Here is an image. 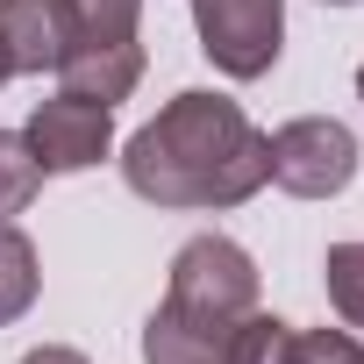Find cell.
<instances>
[{"instance_id":"1","label":"cell","mask_w":364,"mask_h":364,"mask_svg":"<svg viewBox=\"0 0 364 364\" xmlns=\"http://www.w3.org/2000/svg\"><path fill=\"white\" fill-rule=\"evenodd\" d=\"M122 178L150 208L229 215L272 186V143L229 93H171L157 122L122 143Z\"/></svg>"},{"instance_id":"2","label":"cell","mask_w":364,"mask_h":364,"mask_svg":"<svg viewBox=\"0 0 364 364\" xmlns=\"http://www.w3.org/2000/svg\"><path fill=\"white\" fill-rule=\"evenodd\" d=\"M164 300L200 314V321H243L257 307V257L236 236H193V243H178V257H171Z\"/></svg>"},{"instance_id":"3","label":"cell","mask_w":364,"mask_h":364,"mask_svg":"<svg viewBox=\"0 0 364 364\" xmlns=\"http://www.w3.org/2000/svg\"><path fill=\"white\" fill-rule=\"evenodd\" d=\"M193 36L222 79L250 86L286 50V0H193Z\"/></svg>"},{"instance_id":"4","label":"cell","mask_w":364,"mask_h":364,"mask_svg":"<svg viewBox=\"0 0 364 364\" xmlns=\"http://www.w3.org/2000/svg\"><path fill=\"white\" fill-rule=\"evenodd\" d=\"M264 143H272V186L293 200H336L357 178V136L336 114H300Z\"/></svg>"},{"instance_id":"5","label":"cell","mask_w":364,"mask_h":364,"mask_svg":"<svg viewBox=\"0 0 364 364\" xmlns=\"http://www.w3.org/2000/svg\"><path fill=\"white\" fill-rule=\"evenodd\" d=\"M22 136H29L43 178H50V171H93V164L114 150V107H93V100L58 93V100H36V114H29Z\"/></svg>"},{"instance_id":"6","label":"cell","mask_w":364,"mask_h":364,"mask_svg":"<svg viewBox=\"0 0 364 364\" xmlns=\"http://www.w3.org/2000/svg\"><path fill=\"white\" fill-rule=\"evenodd\" d=\"M136 79H143V43H136V36H114V43L79 36V43L58 58V93L93 100V107L129 100V93H136Z\"/></svg>"},{"instance_id":"7","label":"cell","mask_w":364,"mask_h":364,"mask_svg":"<svg viewBox=\"0 0 364 364\" xmlns=\"http://www.w3.org/2000/svg\"><path fill=\"white\" fill-rule=\"evenodd\" d=\"M72 8L65 0H0V43H8L15 72H58V58L72 50Z\"/></svg>"},{"instance_id":"8","label":"cell","mask_w":364,"mask_h":364,"mask_svg":"<svg viewBox=\"0 0 364 364\" xmlns=\"http://www.w3.org/2000/svg\"><path fill=\"white\" fill-rule=\"evenodd\" d=\"M229 328H236V321H200V314H186V307L164 300V307L143 321V364H222Z\"/></svg>"},{"instance_id":"9","label":"cell","mask_w":364,"mask_h":364,"mask_svg":"<svg viewBox=\"0 0 364 364\" xmlns=\"http://www.w3.org/2000/svg\"><path fill=\"white\" fill-rule=\"evenodd\" d=\"M36 286H43V272H36V243H29L15 222H0V328L22 321V314L36 307Z\"/></svg>"},{"instance_id":"10","label":"cell","mask_w":364,"mask_h":364,"mask_svg":"<svg viewBox=\"0 0 364 364\" xmlns=\"http://www.w3.org/2000/svg\"><path fill=\"white\" fill-rule=\"evenodd\" d=\"M286 357H293V321H279L264 307H250L229 328V350H222V364H286Z\"/></svg>"},{"instance_id":"11","label":"cell","mask_w":364,"mask_h":364,"mask_svg":"<svg viewBox=\"0 0 364 364\" xmlns=\"http://www.w3.org/2000/svg\"><path fill=\"white\" fill-rule=\"evenodd\" d=\"M36 193H43V164H36L29 136L22 129H0V222H15Z\"/></svg>"},{"instance_id":"12","label":"cell","mask_w":364,"mask_h":364,"mask_svg":"<svg viewBox=\"0 0 364 364\" xmlns=\"http://www.w3.org/2000/svg\"><path fill=\"white\" fill-rule=\"evenodd\" d=\"M321 286L343 328H364V243H328L321 257Z\"/></svg>"},{"instance_id":"13","label":"cell","mask_w":364,"mask_h":364,"mask_svg":"<svg viewBox=\"0 0 364 364\" xmlns=\"http://www.w3.org/2000/svg\"><path fill=\"white\" fill-rule=\"evenodd\" d=\"M65 8H72V29L93 36V43L136 36V22H143V0H65ZM79 36H72V43H79Z\"/></svg>"},{"instance_id":"14","label":"cell","mask_w":364,"mask_h":364,"mask_svg":"<svg viewBox=\"0 0 364 364\" xmlns=\"http://www.w3.org/2000/svg\"><path fill=\"white\" fill-rule=\"evenodd\" d=\"M286 364H364V343H357V328H293Z\"/></svg>"},{"instance_id":"15","label":"cell","mask_w":364,"mask_h":364,"mask_svg":"<svg viewBox=\"0 0 364 364\" xmlns=\"http://www.w3.org/2000/svg\"><path fill=\"white\" fill-rule=\"evenodd\" d=\"M22 364H93L86 350H72V343H43V350H29Z\"/></svg>"},{"instance_id":"16","label":"cell","mask_w":364,"mask_h":364,"mask_svg":"<svg viewBox=\"0 0 364 364\" xmlns=\"http://www.w3.org/2000/svg\"><path fill=\"white\" fill-rule=\"evenodd\" d=\"M15 79V65H8V43H0V86H8Z\"/></svg>"},{"instance_id":"17","label":"cell","mask_w":364,"mask_h":364,"mask_svg":"<svg viewBox=\"0 0 364 364\" xmlns=\"http://www.w3.org/2000/svg\"><path fill=\"white\" fill-rule=\"evenodd\" d=\"M357 100H364V65H357Z\"/></svg>"},{"instance_id":"18","label":"cell","mask_w":364,"mask_h":364,"mask_svg":"<svg viewBox=\"0 0 364 364\" xmlns=\"http://www.w3.org/2000/svg\"><path fill=\"white\" fill-rule=\"evenodd\" d=\"M328 8H357V0H328Z\"/></svg>"}]
</instances>
